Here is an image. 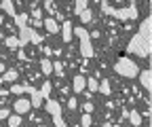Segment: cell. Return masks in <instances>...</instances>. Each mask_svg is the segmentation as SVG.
Masks as SVG:
<instances>
[{
	"mask_svg": "<svg viewBox=\"0 0 152 127\" xmlns=\"http://www.w3.org/2000/svg\"><path fill=\"white\" fill-rule=\"evenodd\" d=\"M127 51L135 53L140 57H150V53H152V17H146L140 23V32L129 40Z\"/></svg>",
	"mask_w": 152,
	"mask_h": 127,
	"instance_id": "obj_1",
	"label": "cell"
},
{
	"mask_svg": "<svg viewBox=\"0 0 152 127\" xmlns=\"http://www.w3.org/2000/svg\"><path fill=\"white\" fill-rule=\"evenodd\" d=\"M102 9H104V13L116 17V19H121V21L137 19V7H135V4H129V7H125V9H114V7H110V2H106V0H104V2H102Z\"/></svg>",
	"mask_w": 152,
	"mask_h": 127,
	"instance_id": "obj_2",
	"label": "cell"
},
{
	"mask_svg": "<svg viewBox=\"0 0 152 127\" xmlns=\"http://www.w3.org/2000/svg\"><path fill=\"white\" fill-rule=\"evenodd\" d=\"M74 34H76V38H78V49H80V55L83 57H93L95 55V49H93V45H91V36H89V32H87V28H83V26H78V28H74Z\"/></svg>",
	"mask_w": 152,
	"mask_h": 127,
	"instance_id": "obj_3",
	"label": "cell"
},
{
	"mask_svg": "<svg viewBox=\"0 0 152 127\" xmlns=\"http://www.w3.org/2000/svg\"><path fill=\"white\" fill-rule=\"evenodd\" d=\"M114 72H116L118 76H125V79H135L140 74V68L137 64L129 59V57H121L116 64H114Z\"/></svg>",
	"mask_w": 152,
	"mask_h": 127,
	"instance_id": "obj_4",
	"label": "cell"
},
{
	"mask_svg": "<svg viewBox=\"0 0 152 127\" xmlns=\"http://www.w3.org/2000/svg\"><path fill=\"white\" fill-rule=\"evenodd\" d=\"M13 110H15V115H28L30 110H32V102L28 100V98H19L15 104H13Z\"/></svg>",
	"mask_w": 152,
	"mask_h": 127,
	"instance_id": "obj_5",
	"label": "cell"
},
{
	"mask_svg": "<svg viewBox=\"0 0 152 127\" xmlns=\"http://www.w3.org/2000/svg\"><path fill=\"white\" fill-rule=\"evenodd\" d=\"M137 79H140V83H142V87L146 89V91H152V70H140V74H137Z\"/></svg>",
	"mask_w": 152,
	"mask_h": 127,
	"instance_id": "obj_6",
	"label": "cell"
},
{
	"mask_svg": "<svg viewBox=\"0 0 152 127\" xmlns=\"http://www.w3.org/2000/svg\"><path fill=\"white\" fill-rule=\"evenodd\" d=\"M85 89H87V76L76 74L74 81H72V91H74V93H83Z\"/></svg>",
	"mask_w": 152,
	"mask_h": 127,
	"instance_id": "obj_7",
	"label": "cell"
},
{
	"mask_svg": "<svg viewBox=\"0 0 152 127\" xmlns=\"http://www.w3.org/2000/svg\"><path fill=\"white\" fill-rule=\"evenodd\" d=\"M61 30V40L64 43H72V36H74V26L70 21H64V26L59 28Z\"/></svg>",
	"mask_w": 152,
	"mask_h": 127,
	"instance_id": "obj_8",
	"label": "cell"
},
{
	"mask_svg": "<svg viewBox=\"0 0 152 127\" xmlns=\"http://www.w3.org/2000/svg\"><path fill=\"white\" fill-rule=\"evenodd\" d=\"M19 79V72L15 70V68H9V70H4V74L0 76V81L2 83H15Z\"/></svg>",
	"mask_w": 152,
	"mask_h": 127,
	"instance_id": "obj_9",
	"label": "cell"
},
{
	"mask_svg": "<svg viewBox=\"0 0 152 127\" xmlns=\"http://www.w3.org/2000/svg\"><path fill=\"white\" fill-rule=\"evenodd\" d=\"M42 26H45V30H47L49 34H57V32H59V28H61L59 23H57V21L53 19V17H47V19H45V23H42Z\"/></svg>",
	"mask_w": 152,
	"mask_h": 127,
	"instance_id": "obj_10",
	"label": "cell"
},
{
	"mask_svg": "<svg viewBox=\"0 0 152 127\" xmlns=\"http://www.w3.org/2000/svg\"><path fill=\"white\" fill-rule=\"evenodd\" d=\"M51 89H53V83H51L49 79H45L42 87L38 89V91H40V95H42V100H51Z\"/></svg>",
	"mask_w": 152,
	"mask_h": 127,
	"instance_id": "obj_11",
	"label": "cell"
},
{
	"mask_svg": "<svg viewBox=\"0 0 152 127\" xmlns=\"http://www.w3.org/2000/svg\"><path fill=\"white\" fill-rule=\"evenodd\" d=\"M40 70H42V74H45V76H51V74H53V62H51L49 57L40 59Z\"/></svg>",
	"mask_w": 152,
	"mask_h": 127,
	"instance_id": "obj_12",
	"label": "cell"
},
{
	"mask_svg": "<svg viewBox=\"0 0 152 127\" xmlns=\"http://www.w3.org/2000/svg\"><path fill=\"white\" fill-rule=\"evenodd\" d=\"M0 9H2L7 15H11L13 19H15V15H17V13H15V4L11 2V0H2V2H0Z\"/></svg>",
	"mask_w": 152,
	"mask_h": 127,
	"instance_id": "obj_13",
	"label": "cell"
},
{
	"mask_svg": "<svg viewBox=\"0 0 152 127\" xmlns=\"http://www.w3.org/2000/svg\"><path fill=\"white\" fill-rule=\"evenodd\" d=\"M4 45H7L11 51L21 49V45H19V38H17V36H4Z\"/></svg>",
	"mask_w": 152,
	"mask_h": 127,
	"instance_id": "obj_14",
	"label": "cell"
},
{
	"mask_svg": "<svg viewBox=\"0 0 152 127\" xmlns=\"http://www.w3.org/2000/svg\"><path fill=\"white\" fill-rule=\"evenodd\" d=\"M127 117H129V123H131L133 127H140V125H142V115H140L137 110H129Z\"/></svg>",
	"mask_w": 152,
	"mask_h": 127,
	"instance_id": "obj_15",
	"label": "cell"
},
{
	"mask_svg": "<svg viewBox=\"0 0 152 127\" xmlns=\"http://www.w3.org/2000/svg\"><path fill=\"white\" fill-rule=\"evenodd\" d=\"M97 93H102V95H110V93H112V87H110V81H108V79H104V81L99 83Z\"/></svg>",
	"mask_w": 152,
	"mask_h": 127,
	"instance_id": "obj_16",
	"label": "cell"
},
{
	"mask_svg": "<svg viewBox=\"0 0 152 127\" xmlns=\"http://www.w3.org/2000/svg\"><path fill=\"white\" fill-rule=\"evenodd\" d=\"M28 40H30V43H34V45H40V43H42V36L38 34L36 30L28 28Z\"/></svg>",
	"mask_w": 152,
	"mask_h": 127,
	"instance_id": "obj_17",
	"label": "cell"
},
{
	"mask_svg": "<svg viewBox=\"0 0 152 127\" xmlns=\"http://www.w3.org/2000/svg\"><path fill=\"white\" fill-rule=\"evenodd\" d=\"M15 26H17V28L28 26V13H17V15H15Z\"/></svg>",
	"mask_w": 152,
	"mask_h": 127,
	"instance_id": "obj_18",
	"label": "cell"
},
{
	"mask_svg": "<svg viewBox=\"0 0 152 127\" xmlns=\"http://www.w3.org/2000/svg\"><path fill=\"white\" fill-rule=\"evenodd\" d=\"M78 17H80V21H83V23H89V21L93 19V13H91V9H85Z\"/></svg>",
	"mask_w": 152,
	"mask_h": 127,
	"instance_id": "obj_19",
	"label": "cell"
},
{
	"mask_svg": "<svg viewBox=\"0 0 152 127\" xmlns=\"http://www.w3.org/2000/svg\"><path fill=\"white\" fill-rule=\"evenodd\" d=\"M7 121H9V127H19V125H21V117H19V115H11Z\"/></svg>",
	"mask_w": 152,
	"mask_h": 127,
	"instance_id": "obj_20",
	"label": "cell"
},
{
	"mask_svg": "<svg viewBox=\"0 0 152 127\" xmlns=\"http://www.w3.org/2000/svg\"><path fill=\"white\" fill-rule=\"evenodd\" d=\"M97 87H99V83L95 81V79H87V89L91 93H97Z\"/></svg>",
	"mask_w": 152,
	"mask_h": 127,
	"instance_id": "obj_21",
	"label": "cell"
},
{
	"mask_svg": "<svg viewBox=\"0 0 152 127\" xmlns=\"http://www.w3.org/2000/svg\"><path fill=\"white\" fill-rule=\"evenodd\" d=\"M23 93H28V95H30V98H34V95H36V93H38V89H36V87H32V85H28V83H26V85H23Z\"/></svg>",
	"mask_w": 152,
	"mask_h": 127,
	"instance_id": "obj_22",
	"label": "cell"
},
{
	"mask_svg": "<svg viewBox=\"0 0 152 127\" xmlns=\"http://www.w3.org/2000/svg\"><path fill=\"white\" fill-rule=\"evenodd\" d=\"M91 123H93L91 115H89V112H85V115L80 117V125H83V127H91Z\"/></svg>",
	"mask_w": 152,
	"mask_h": 127,
	"instance_id": "obj_23",
	"label": "cell"
},
{
	"mask_svg": "<svg viewBox=\"0 0 152 127\" xmlns=\"http://www.w3.org/2000/svg\"><path fill=\"white\" fill-rule=\"evenodd\" d=\"M45 9H47L51 15H59V13H57V9H55V4L51 2V0H45Z\"/></svg>",
	"mask_w": 152,
	"mask_h": 127,
	"instance_id": "obj_24",
	"label": "cell"
},
{
	"mask_svg": "<svg viewBox=\"0 0 152 127\" xmlns=\"http://www.w3.org/2000/svg\"><path fill=\"white\" fill-rule=\"evenodd\" d=\"M53 72H55L57 76H64V68H61L59 62H55V64H53Z\"/></svg>",
	"mask_w": 152,
	"mask_h": 127,
	"instance_id": "obj_25",
	"label": "cell"
},
{
	"mask_svg": "<svg viewBox=\"0 0 152 127\" xmlns=\"http://www.w3.org/2000/svg\"><path fill=\"white\" fill-rule=\"evenodd\" d=\"M53 123H55V127H68L66 121H64V117H53Z\"/></svg>",
	"mask_w": 152,
	"mask_h": 127,
	"instance_id": "obj_26",
	"label": "cell"
},
{
	"mask_svg": "<svg viewBox=\"0 0 152 127\" xmlns=\"http://www.w3.org/2000/svg\"><path fill=\"white\" fill-rule=\"evenodd\" d=\"M32 15H34V21H40V17H42V9H32Z\"/></svg>",
	"mask_w": 152,
	"mask_h": 127,
	"instance_id": "obj_27",
	"label": "cell"
},
{
	"mask_svg": "<svg viewBox=\"0 0 152 127\" xmlns=\"http://www.w3.org/2000/svg\"><path fill=\"white\" fill-rule=\"evenodd\" d=\"M9 117H11V108H0V121L9 119Z\"/></svg>",
	"mask_w": 152,
	"mask_h": 127,
	"instance_id": "obj_28",
	"label": "cell"
},
{
	"mask_svg": "<svg viewBox=\"0 0 152 127\" xmlns=\"http://www.w3.org/2000/svg\"><path fill=\"white\" fill-rule=\"evenodd\" d=\"M9 93H23V85H11Z\"/></svg>",
	"mask_w": 152,
	"mask_h": 127,
	"instance_id": "obj_29",
	"label": "cell"
},
{
	"mask_svg": "<svg viewBox=\"0 0 152 127\" xmlns=\"http://www.w3.org/2000/svg\"><path fill=\"white\" fill-rule=\"evenodd\" d=\"M76 106H78V100H76V98H70V100H68V108H70V110H76Z\"/></svg>",
	"mask_w": 152,
	"mask_h": 127,
	"instance_id": "obj_30",
	"label": "cell"
},
{
	"mask_svg": "<svg viewBox=\"0 0 152 127\" xmlns=\"http://www.w3.org/2000/svg\"><path fill=\"white\" fill-rule=\"evenodd\" d=\"M83 110H85V112H89V115H91V110H93V104H91V102H87V104H85V106H83Z\"/></svg>",
	"mask_w": 152,
	"mask_h": 127,
	"instance_id": "obj_31",
	"label": "cell"
},
{
	"mask_svg": "<svg viewBox=\"0 0 152 127\" xmlns=\"http://www.w3.org/2000/svg\"><path fill=\"white\" fill-rule=\"evenodd\" d=\"M17 57H19V59H26V53H23V49H17Z\"/></svg>",
	"mask_w": 152,
	"mask_h": 127,
	"instance_id": "obj_32",
	"label": "cell"
},
{
	"mask_svg": "<svg viewBox=\"0 0 152 127\" xmlns=\"http://www.w3.org/2000/svg\"><path fill=\"white\" fill-rule=\"evenodd\" d=\"M4 70H7V66H4L2 62H0V74H4Z\"/></svg>",
	"mask_w": 152,
	"mask_h": 127,
	"instance_id": "obj_33",
	"label": "cell"
},
{
	"mask_svg": "<svg viewBox=\"0 0 152 127\" xmlns=\"http://www.w3.org/2000/svg\"><path fill=\"white\" fill-rule=\"evenodd\" d=\"M0 40H4V34H2V32H0Z\"/></svg>",
	"mask_w": 152,
	"mask_h": 127,
	"instance_id": "obj_34",
	"label": "cell"
},
{
	"mask_svg": "<svg viewBox=\"0 0 152 127\" xmlns=\"http://www.w3.org/2000/svg\"><path fill=\"white\" fill-rule=\"evenodd\" d=\"M104 127H112V125H110V123H106V125H104Z\"/></svg>",
	"mask_w": 152,
	"mask_h": 127,
	"instance_id": "obj_35",
	"label": "cell"
},
{
	"mask_svg": "<svg viewBox=\"0 0 152 127\" xmlns=\"http://www.w3.org/2000/svg\"><path fill=\"white\" fill-rule=\"evenodd\" d=\"M2 21H4V19H2V17H0V26H2Z\"/></svg>",
	"mask_w": 152,
	"mask_h": 127,
	"instance_id": "obj_36",
	"label": "cell"
}]
</instances>
